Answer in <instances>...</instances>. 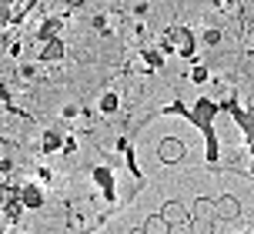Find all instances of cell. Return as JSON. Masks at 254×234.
<instances>
[{
  "mask_svg": "<svg viewBox=\"0 0 254 234\" xmlns=\"http://www.w3.org/2000/svg\"><path fill=\"white\" fill-rule=\"evenodd\" d=\"M238 214H241V204H238V197L224 194V197H217V201H214V221H234Z\"/></svg>",
  "mask_w": 254,
  "mask_h": 234,
  "instance_id": "1",
  "label": "cell"
},
{
  "mask_svg": "<svg viewBox=\"0 0 254 234\" xmlns=\"http://www.w3.org/2000/svg\"><path fill=\"white\" fill-rule=\"evenodd\" d=\"M161 218L167 221V228H178V224H188V221H190L188 208H184L181 201H167V204H164V211H161Z\"/></svg>",
  "mask_w": 254,
  "mask_h": 234,
  "instance_id": "2",
  "label": "cell"
},
{
  "mask_svg": "<svg viewBox=\"0 0 254 234\" xmlns=\"http://www.w3.org/2000/svg\"><path fill=\"white\" fill-rule=\"evenodd\" d=\"M157 154H161V161L174 164V161H181V157H184V144H181L178 137H164V141H161V147H157Z\"/></svg>",
  "mask_w": 254,
  "mask_h": 234,
  "instance_id": "3",
  "label": "cell"
},
{
  "mask_svg": "<svg viewBox=\"0 0 254 234\" xmlns=\"http://www.w3.org/2000/svg\"><path fill=\"white\" fill-rule=\"evenodd\" d=\"M190 218L214 221V201H211V197H197V201H194V211H190Z\"/></svg>",
  "mask_w": 254,
  "mask_h": 234,
  "instance_id": "4",
  "label": "cell"
},
{
  "mask_svg": "<svg viewBox=\"0 0 254 234\" xmlns=\"http://www.w3.org/2000/svg\"><path fill=\"white\" fill-rule=\"evenodd\" d=\"M144 231L147 234H171V228H167V221L161 218V214H151V218L144 221Z\"/></svg>",
  "mask_w": 254,
  "mask_h": 234,
  "instance_id": "5",
  "label": "cell"
},
{
  "mask_svg": "<svg viewBox=\"0 0 254 234\" xmlns=\"http://www.w3.org/2000/svg\"><path fill=\"white\" fill-rule=\"evenodd\" d=\"M214 224H217V221H204V218H190V221H188V228H190V234H214Z\"/></svg>",
  "mask_w": 254,
  "mask_h": 234,
  "instance_id": "6",
  "label": "cell"
},
{
  "mask_svg": "<svg viewBox=\"0 0 254 234\" xmlns=\"http://www.w3.org/2000/svg\"><path fill=\"white\" fill-rule=\"evenodd\" d=\"M178 51L181 54H190V51H194V40H190V34L184 30V27L178 30Z\"/></svg>",
  "mask_w": 254,
  "mask_h": 234,
  "instance_id": "7",
  "label": "cell"
},
{
  "mask_svg": "<svg viewBox=\"0 0 254 234\" xmlns=\"http://www.w3.org/2000/svg\"><path fill=\"white\" fill-rule=\"evenodd\" d=\"M130 234H147V231H144V228H134V231H130Z\"/></svg>",
  "mask_w": 254,
  "mask_h": 234,
  "instance_id": "8",
  "label": "cell"
}]
</instances>
